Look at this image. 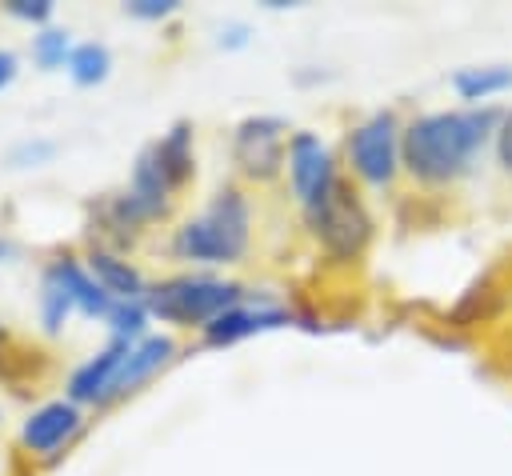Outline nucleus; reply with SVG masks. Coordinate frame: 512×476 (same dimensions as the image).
I'll list each match as a JSON object with an SVG mask.
<instances>
[{
	"instance_id": "f257e3e1",
	"label": "nucleus",
	"mask_w": 512,
	"mask_h": 476,
	"mask_svg": "<svg viewBox=\"0 0 512 476\" xmlns=\"http://www.w3.org/2000/svg\"><path fill=\"white\" fill-rule=\"evenodd\" d=\"M500 116L504 112L496 108H452L416 116L400 132V164L420 184H452L472 172L484 144L496 140Z\"/></svg>"
},
{
	"instance_id": "f03ea898",
	"label": "nucleus",
	"mask_w": 512,
	"mask_h": 476,
	"mask_svg": "<svg viewBox=\"0 0 512 476\" xmlns=\"http://www.w3.org/2000/svg\"><path fill=\"white\" fill-rule=\"evenodd\" d=\"M252 240V208L240 188H220L212 204L172 232V256L192 264H236Z\"/></svg>"
},
{
	"instance_id": "7ed1b4c3",
	"label": "nucleus",
	"mask_w": 512,
	"mask_h": 476,
	"mask_svg": "<svg viewBox=\"0 0 512 476\" xmlns=\"http://www.w3.org/2000/svg\"><path fill=\"white\" fill-rule=\"evenodd\" d=\"M240 300H244L240 284H224L212 276H172L144 292L148 316H160L164 324H180V328H192V324L204 328L208 320L236 308Z\"/></svg>"
},
{
	"instance_id": "20e7f679",
	"label": "nucleus",
	"mask_w": 512,
	"mask_h": 476,
	"mask_svg": "<svg viewBox=\"0 0 512 476\" xmlns=\"http://www.w3.org/2000/svg\"><path fill=\"white\" fill-rule=\"evenodd\" d=\"M304 220H308L316 244L332 260H340V264L360 260L364 248H368V240H372V216H368L364 200L356 196V188L348 180H336L332 192L316 208L304 212Z\"/></svg>"
},
{
	"instance_id": "39448f33",
	"label": "nucleus",
	"mask_w": 512,
	"mask_h": 476,
	"mask_svg": "<svg viewBox=\"0 0 512 476\" xmlns=\"http://www.w3.org/2000/svg\"><path fill=\"white\" fill-rule=\"evenodd\" d=\"M400 120L396 112H372L368 120H360L352 132H348V164L352 172L372 184V188H384L396 180L400 172Z\"/></svg>"
},
{
	"instance_id": "423d86ee",
	"label": "nucleus",
	"mask_w": 512,
	"mask_h": 476,
	"mask_svg": "<svg viewBox=\"0 0 512 476\" xmlns=\"http://www.w3.org/2000/svg\"><path fill=\"white\" fill-rule=\"evenodd\" d=\"M284 132L280 116H248L232 132V160L248 180H276L284 168Z\"/></svg>"
},
{
	"instance_id": "0eeeda50",
	"label": "nucleus",
	"mask_w": 512,
	"mask_h": 476,
	"mask_svg": "<svg viewBox=\"0 0 512 476\" xmlns=\"http://www.w3.org/2000/svg\"><path fill=\"white\" fill-rule=\"evenodd\" d=\"M288 180H292V192L300 200V208H316L332 184L340 180L336 176V164H332V152L328 144L316 136V132H292L288 136Z\"/></svg>"
},
{
	"instance_id": "6e6552de",
	"label": "nucleus",
	"mask_w": 512,
	"mask_h": 476,
	"mask_svg": "<svg viewBox=\"0 0 512 476\" xmlns=\"http://www.w3.org/2000/svg\"><path fill=\"white\" fill-rule=\"evenodd\" d=\"M80 432V408L72 400H52V404H40L24 428H20V444L36 456L44 452H56L60 444H68L72 436Z\"/></svg>"
},
{
	"instance_id": "1a4fd4ad",
	"label": "nucleus",
	"mask_w": 512,
	"mask_h": 476,
	"mask_svg": "<svg viewBox=\"0 0 512 476\" xmlns=\"http://www.w3.org/2000/svg\"><path fill=\"white\" fill-rule=\"evenodd\" d=\"M128 352H132V344L120 340V336H112L108 348H100L96 356H88L68 376V400L72 404H104V392L112 388V380H116V372H120V364H124Z\"/></svg>"
},
{
	"instance_id": "9d476101",
	"label": "nucleus",
	"mask_w": 512,
	"mask_h": 476,
	"mask_svg": "<svg viewBox=\"0 0 512 476\" xmlns=\"http://www.w3.org/2000/svg\"><path fill=\"white\" fill-rule=\"evenodd\" d=\"M172 356H176V340H172V336H144V340H136L132 352L124 356V364H120L112 388L104 392V404H112V400L136 392V388H140L144 380H152Z\"/></svg>"
},
{
	"instance_id": "9b49d317",
	"label": "nucleus",
	"mask_w": 512,
	"mask_h": 476,
	"mask_svg": "<svg viewBox=\"0 0 512 476\" xmlns=\"http://www.w3.org/2000/svg\"><path fill=\"white\" fill-rule=\"evenodd\" d=\"M280 324H292V316L284 308H248L240 300L236 308H228L216 320H208L200 328V336H204V344L224 348V344H236L244 336H256V332H268V328H280Z\"/></svg>"
},
{
	"instance_id": "f8f14e48",
	"label": "nucleus",
	"mask_w": 512,
	"mask_h": 476,
	"mask_svg": "<svg viewBox=\"0 0 512 476\" xmlns=\"http://www.w3.org/2000/svg\"><path fill=\"white\" fill-rule=\"evenodd\" d=\"M88 276L112 296V300H144V276L128 264V260H120V256H112V252H104V248H92L88 252Z\"/></svg>"
},
{
	"instance_id": "ddd939ff",
	"label": "nucleus",
	"mask_w": 512,
	"mask_h": 476,
	"mask_svg": "<svg viewBox=\"0 0 512 476\" xmlns=\"http://www.w3.org/2000/svg\"><path fill=\"white\" fill-rule=\"evenodd\" d=\"M512 88V68L508 64H472V68H460L452 72V92L468 104H480V100H492L500 92Z\"/></svg>"
},
{
	"instance_id": "4468645a",
	"label": "nucleus",
	"mask_w": 512,
	"mask_h": 476,
	"mask_svg": "<svg viewBox=\"0 0 512 476\" xmlns=\"http://www.w3.org/2000/svg\"><path fill=\"white\" fill-rule=\"evenodd\" d=\"M72 312H76V300H72V288L64 276V260H52L40 280V320L48 332H60Z\"/></svg>"
},
{
	"instance_id": "2eb2a0df",
	"label": "nucleus",
	"mask_w": 512,
	"mask_h": 476,
	"mask_svg": "<svg viewBox=\"0 0 512 476\" xmlns=\"http://www.w3.org/2000/svg\"><path fill=\"white\" fill-rule=\"evenodd\" d=\"M108 72H112V56H108L104 44L84 40V44L72 48V56H68V76H72L80 88H92V84L108 80Z\"/></svg>"
},
{
	"instance_id": "dca6fc26",
	"label": "nucleus",
	"mask_w": 512,
	"mask_h": 476,
	"mask_svg": "<svg viewBox=\"0 0 512 476\" xmlns=\"http://www.w3.org/2000/svg\"><path fill=\"white\" fill-rule=\"evenodd\" d=\"M68 56H72V40H68L64 28H44V32L32 36V60H36L44 72L68 64Z\"/></svg>"
},
{
	"instance_id": "f3484780",
	"label": "nucleus",
	"mask_w": 512,
	"mask_h": 476,
	"mask_svg": "<svg viewBox=\"0 0 512 476\" xmlns=\"http://www.w3.org/2000/svg\"><path fill=\"white\" fill-rule=\"evenodd\" d=\"M108 324H112V332L120 336V340H140V332H144V320H148V308H144V300H112V308H108V316H104Z\"/></svg>"
},
{
	"instance_id": "a211bd4d",
	"label": "nucleus",
	"mask_w": 512,
	"mask_h": 476,
	"mask_svg": "<svg viewBox=\"0 0 512 476\" xmlns=\"http://www.w3.org/2000/svg\"><path fill=\"white\" fill-rule=\"evenodd\" d=\"M52 152H56L52 140H24V144H16V148L8 152V164H12V168H36V164H44Z\"/></svg>"
},
{
	"instance_id": "6ab92c4d",
	"label": "nucleus",
	"mask_w": 512,
	"mask_h": 476,
	"mask_svg": "<svg viewBox=\"0 0 512 476\" xmlns=\"http://www.w3.org/2000/svg\"><path fill=\"white\" fill-rule=\"evenodd\" d=\"M4 12L16 16V20H28V24H44L56 12V4L52 0H8Z\"/></svg>"
},
{
	"instance_id": "aec40b11",
	"label": "nucleus",
	"mask_w": 512,
	"mask_h": 476,
	"mask_svg": "<svg viewBox=\"0 0 512 476\" xmlns=\"http://www.w3.org/2000/svg\"><path fill=\"white\" fill-rule=\"evenodd\" d=\"M124 12L136 20H168L172 12H180V0H128Z\"/></svg>"
},
{
	"instance_id": "412c9836",
	"label": "nucleus",
	"mask_w": 512,
	"mask_h": 476,
	"mask_svg": "<svg viewBox=\"0 0 512 476\" xmlns=\"http://www.w3.org/2000/svg\"><path fill=\"white\" fill-rule=\"evenodd\" d=\"M496 160H500V168L504 172H512V108L500 116V124H496Z\"/></svg>"
},
{
	"instance_id": "4be33fe9",
	"label": "nucleus",
	"mask_w": 512,
	"mask_h": 476,
	"mask_svg": "<svg viewBox=\"0 0 512 476\" xmlns=\"http://www.w3.org/2000/svg\"><path fill=\"white\" fill-rule=\"evenodd\" d=\"M12 80H16V56H12L8 48H0V92H4Z\"/></svg>"
}]
</instances>
